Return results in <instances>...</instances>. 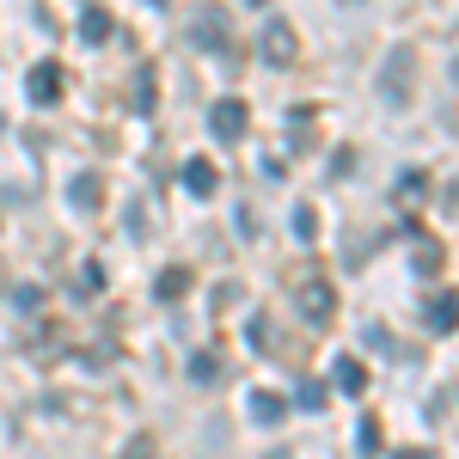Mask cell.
I'll list each match as a JSON object with an SVG mask.
<instances>
[{"mask_svg": "<svg viewBox=\"0 0 459 459\" xmlns=\"http://www.w3.org/2000/svg\"><path fill=\"white\" fill-rule=\"evenodd\" d=\"M257 56H264V68H294L300 62V31L288 25V19H264V31H257Z\"/></svg>", "mask_w": 459, "mask_h": 459, "instance_id": "6da1fadb", "label": "cell"}, {"mask_svg": "<svg viewBox=\"0 0 459 459\" xmlns=\"http://www.w3.org/2000/svg\"><path fill=\"white\" fill-rule=\"evenodd\" d=\"M300 318H307L313 331H325V325L337 318V294H331L325 276H307V282H300Z\"/></svg>", "mask_w": 459, "mask_h": 459, "instance_id": "7a4b0ae2", "label": "cell"}, {"mask_svg": "<svg viewBox=\"0 0 459 459\" xmlns=\"http://www.w3.org/2000/svg\"><path fill=\"white\" fill-rule=\"evenodd\" d=\"M246 99H214L209 105V129H214V142H246Z\"/></svg>", "mask_w": 459, "mask_h": 459, "instance_id": "3957f363", "label": "cell"}, {"mask_svg": "<svg viewBox=\"0 0 459 459\" xmlns=\"http://www.w3.org/2000/svg\"><path fill=\"white\" fill-rule=\"evenodd\" d=\"M25 92H31V105H56L62 99V62H37L25 74Z\"/></svg>", "mask_w": 459, "mask_h": 459, "instance_id": "277c9868", "label": "cell"}, {"mask_svg": "<svg viewBox=\"0 0 459 459\" xmlns=\"http://www.w3.org/2000/svg\"><path fill=\"white\" fill-rule=\"evenodd\" d=\"M68 203H74L80 214H99V209H105V184H99V172H74Z\"/></svg>", "mask_w": 459, "mask_h": 459, "instance_id": "5b68a950", "label": "cell"}, {"mask_svg": "<svg viewBox=\"0 0 459 459\" xmlns=\"http://www.w3.org/2000/svg\"><path fill=\"white\" fill-rule=\"evenodd\" d=\"M184 190H190L196 203H209L214 190H221V172H214V166L203 160V153H196V160H184Z\"/></svg>", "mask_w": 459, "mask_h": 459, "instance_id": "8992f818", "label": "cell"}, {"mask_svg": "<svg viewBox=\"0 0 459 459\" xmlns=\"http://www.w3.org/2000/svg\"><path fill=\"white\" fill-rule=\"evenodd\" d=\"M411 62H417L411 49H392V56H386V80H380L386 99H411Z\"/></svg>", "mask_w": 459, "mask_h": 459, "instance_id": "52a82bcc", "label": "cell"}, {"mask_svg": "<svg viewBox=\"0 0 459 459\" xmlns=\"http://www.w3.org/2000/svg\"><path fill=\"white\" fill-rule=\"evenodd\" d=\"M190 43H196V49H221V43H227V13H196V25H190Z\"/></svg>", "mask_w": 459, "mask_h": 459, "instance_id": "ba28073f", "label": "cell"}, {"mask_svg": "<svg viewBox=\"0 0 459 459\" xmlns=\"http://www.w3.org/2000/svg\"><path fill=\"white\" fill-rule=\"evenodd\" d=\"M246 411H251V423L276 429V423L288 417V398H282V392H251V398H246Z\"/></svg>", "mask_w": 459, "mask_h": 459, "instance_id": "9c48e42d", "label": "cell"}, {"mask_svg": "<svg viewBox=\"0 0 459 459\" xmlns=\"http://www.w3.org/2000/svg\"><path fill=\"white\" fill-rule=\"evenodd\" d=\"M423 196H429V172H417V166L398 172V184H392V203H398V209H417Z\"/></svg>", "mask_w": 459, "mask_h": 459, "instance_id": "30bf717a", "label": "cell"}, {"mask_svg": "<svg viewBox=\"0 0 459 459\" xmlns=\"http://www.w3.org/2000/svg\"><path fill=\"white\" fill-rule=\"evenodd\" d=\"M411 239H417V251H411V270H417V276H435V270H441V239H429L423 227H411Z\"/></svg>", "mask_w": 459, "mask_h": 459, "instance_id": "8fae6325", "label": "cell"}, {"mask_svg": "<svg viewBox=\"0 0 459 459\" xmlns=\"http://www.w3.org/2000/svg\"><path fill=\"white\" fill-rule=\"evenodd\" d=\"M429 331L441 337V331H459V294H435L429 300Z\"/></svg>", "mask_w": 459, "mask_h": 459, "instance_id": "7c38bea8", "label": "cell"}, {"mask_svg": "<svg viewBox=\"0 0 459 459\" xmlns=\"http://www.w3.org/2000/svg\"><path fill=\"white\" fill-rule=\"evenodd\" d=\"M337 386L350 392V398L368 392V368H361V355H337Z\"/></svg>", "mask_w": 459, "mask_h": 459, "instance_id": "4fadbf2b", "label": "cell"}, {"mask_svg": "<svg viewBox=\"0 0 459 459\" xmlns=\"http://www.w3.org/2000/svg\"><path fill=\"white\" fill-rule=\"evenodd\" d=\"M80 37H86V43H105L110 37V13L105 6H86V13H80Z\"/></svg>", "mask_w": 459, "mask_h": 459, "instance_id": "5bb4252c", "label": "cell"}, {"mask_svg": "<svg viewBox=\"0 0 459 459\" xmlns=\"http://www.w3.org/2000/svg\"><path fill=\"white\" fill-rule=\"evenodd\" d=\"M153 294H160V300H184V294H190V270H184V264H178V270H166V276L153 282Z\"/></svg>", "mask_w": 459, "mask_h": 459, "instance_id": "9a60e30c", "label": "cell"}, {"mask_svg": "<svg viewBox=\"0 0 459 459\" xmlns=\"http://www.w3.org/2000/svg\"><path fill=\"white\" fill-rule=\"evenodd\" d=\"M190 380H196V386H214V380H221V355H214V350L190 355Z\"/></svg>", "mask_w": 459, "mask_h": 459, "instance_id": "2e32d148", "label": "cell"}, {"mask_svg": "<svg viewBox=\"0 0 459 459\" xmlns=\"http://www.w3.org/2000/svg\"><path fill=\"white\" fill-rule=\"evenodd\" d=\"M325 398H331V392H325V380H300V392H294V404H300L307 417H313V411H325Z\"/></svg>", "mask_w": 459, "mask_h": 459, "instance_id": "e0dca14e", "label": "cell"}, {"mask_svg": "<svg viewBox=\"0 0 459 459\" xmlns=\"http://www.w3.org/2000/svg\"><path fill=\"white\" fill-rule=\"evenodd\" d=\"M117 459H166V454H160V435H135Z\"/></svg>", "mask_w": 459, "mask_h": 459, "instance_id": "ac0fdd59", "label": "cell"}, {"mask_svg": "<svg viewBox=\"0 0 459 459\" xmlns=\"http://www.w3.org/2000/svg\"><path fill=\"white\" fill-rule=\"evenodd\" d=\"M294 239H300V246L318 239V209H294Z\"/></svg>", "mask_w": 459, "mask_h": 459, "instance_id": "d6986e66", "label": "cell"}, {"mask_svg": "<svg viewBox=\"0 0 459 459\" xmlns=\"http://www.w3.org/2000/svg\"><path fill=\"white\" fill-rule=\"evenodd\" d=\"M355 441H361V454L374 459V454H380V423H374V417H361V429H355Z\"/></svg>", "mask_w": 459, "mask_h": 459, "instance_id": "ffe728a7", "label": "cell"}, {"mask_svg": "<svg viewBox=\"0 0 459 459\" xmlns=\"http://www.w3.org/2000/svg\"><path fill=\"white\" fill-rule=\"evenodd\" d=\"M13 307H19V313H31V307H43V288H13Z\"/></svg>", "mask_w": 459, "mask_h": 459, "instance_id": "44dd1931", "label": "cell"}, {"mask_svg": "<svg viewBox=\"0 0 459 459\" xmlns=\"http://www.w3.org/2000/svg\"><path fill=\"white\" fill-rule=\"evenodd\" d=\"M135 110H142V117L153 110V74H142V80H135Z\"/></svg>", "mask_w": 459, "mask_h": 459, "instance_id": "7402d4cb", "label": "cell"}, {"mask_svg": "<svg viewBox=\"0 0 459 459\" xmlns=\"http://www.w3.org/2000/svg\"><path fill=\"white\" fill-rule=\"evenodd\" d=\"M398 459H429V454H423V447H404V454H398Z\"/></svg>", "mask_w": 459, "mask_h": 459, "instance_id": "603a6c76", "label": "cell"}, {"mask_svg": "<svg viewBox=\"0 0 459 459\" xmlns=\"http://www.w3.org/2000/svg\"><path fill=\"white\" fill-rule=\"evenodd\" d=\"M246 6H264V0H246Z\"/></svg>", "mask_w": 459, "mask_h": 459, "instance_id": "cb8c5ba5", "label": "cell"}, {"mask_svg": "<svg viewBox=\"0 0 459 459\" xmlns=\"http://www.w3.org/2000/svg\"><path fill=\"white\" fill-rule=\"evenodd\" d=\"M153 6H166V0H153Z\"/></svg>", "mask_w": 459, "mask_h": 459, "instance_id": "d4e9b609", "label": "cell"}]
</instances>
